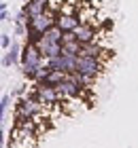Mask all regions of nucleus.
<instances>
[{
	"label": "nucleus",
	"mask_w": 138,
	"mask_h": 148,
	"mask_svg": "<svg viewBox=\"0 0 138 148\" xmlns=\"http://www.w3.org/2000/svg\"><path fill=\"white\" fill-rule=\"evenodd\" d=\"M45 114V106L28 93L26 97H19L15 102V121L17 119H40Z\"/></svg>",
	"instance_id": "1"
},
{
	"label": "nucleus",
	"mask_w": 138,
	"mask_h": 148,
	"mask_svg": "<svg viewBox=\"0 0 138 148\" xmlns=\"http://www.w3.org/2000/svg\"><path fill=\"white\" fill-rule=\"evenodd\" d=\"M32 97H36L45 108H51V106L62 102V95L58 91V87H49V85H32V91H28Z\"/></svg>",
	"instance_id": "2"
},
{
	"label": "nucleus",
	"mask_w": 138,
	"mask_h": 148,
	"mask_svg": "<svg viewBox=\"0 0 138 148\" xmlns=\"http://www.w3.org/2000/svg\"><path fill=\"white\" fill-rule=\"evenodd\" d=\"M58 15H60L58 11L47 9V11L43 13V15L32 17L30 21H28V28L36 30V32H40V34H47V32H49L51 28H55V23H58Z\"/></svg>",
	"instance_id": "3"
},
{
	"label": "nucleus",
	"mask_w": 138,
	"mask_h": 148,
	"mask_svg": "<svg viewBox=\"0 0 138 148\" xmlns=\"http://www.w3.org/2000/svg\"><path fill=\"white\" fill-rule=\"evenodd\" d=\"M102 68H104V62L94 59V57H79V64H77V72L83 74L85 78H89L92 83L98 78V74L102 72Z\"/></svg>",
	"instance_id": "4"
},
{
	"label": "nucleus",
	"mask_w": 138,
	"mask_h": 148,
	"mask_svg": "<svg viewBox=\"0 0 138 148\" xmlns=\"http://www.w3.org/2000/svg\"><path fill=\"white\" fill-rule=\"evenodd\" d=\"M24 49H21V62H19V66L21 68H28V66H34V68H40V66L45 64V59L43 55H40V51H38V47H34V45H21Z\"/></svg>",
	"instance_id": "5"
},
{
	"label": "nucleus",
	"mask_w": 138,
	"mask_h": 148,
	"mask_svg": "<svg viewBox=\"0 0 138 148\" xmlns=\"http://www.w3.org/2000/svg\"><path fill=\"white\" fill-rule=\"evenodd\" d=\"M81 15L79 13H62L60 11V15H58V28L64 32V34H68V32H77V28L81 25Z\"/></svg>",
	"instance_id": "6"
},
{
	"label": "nucleus",
	"mask_w": 138,
	"mask_h": 148,
	"mask_svg": "<svg viewBox=\"0 0 138 148\" xmlns=\"http://www.w3.org/2000/svg\"><path fill=\"white\" fill-rule=\"evenodd\" d=\"M74 36H77V40L81 45H92L98 38V28L94 23H81L77 28V32H74Z\"/></svg>",
	"instance_id": "7"
},
{
	"label": "nucleus",
	"mask_w": 138,
	"mask_h": 148,
	"mask_svg": "<svg viewBox=\"0 0 138 148\" xmlns=\"http://www.w3.org/2000/svg\"><path fill=\"white\" fill-rule=\"evenodd\" d=\"M87 89V87H85ZM58 91H60V95L62 99H81V91H83V87H79L74 80H64L60 87H58Z\"/></svg>",
	"instance_id": "8"
},
{
	"label": "nucleus",
	"mask_w": 138,
	"mask_h": 148,
	"mask_svg": "<svg viewBox=\"0 0 138 148\" xmlns=\"http://www.w3.org/2000/svg\"><path fill=\"white\" fill-rule=\"evenodd\" d=\"M21 49L24 47H19L17 42L11 45L9 51H4V57H2V66L4 68H11V66H17L19 62H21Z\"/></svg>",
	"instance_id": "9"
},
{
	"label": "nucleus",
	"mask_w": 138,
	"mask_h": 148,
	"mask_svg": "<svg viewBox=\"0 0 138 148\" xmlns=\"http://www.w3.org/2000/svg\"><path fill=\"white\" fill-rule=\"evenodd\" d=\"M62 49H64L62 45L47 42V40H43V42L38 45V51H40V55H43V59H45V62H49V59L58 57V55H62Z\"/></svg>",
	"instance_id": "10"
},
{
	"label": "nucleus",
	"mask_w": 138,
	"mask_h": 148,
	"mask_svg": "<svg viewBox=\"0 0 138 148\" xmlns=\"http://www.w3.org/2000/svg\"><path fill=\"white\" fill-rule=\"evenodd\" d=\"M24 9L28 11V15H30V19H32V17L43 15V13L49 9V6H45L43 2H38V0H30V2H26V4H24Z\"/></svg>",
	"instance_id": "11"
},
{
	"label": "nucleus",
	"mask_w": 138,
	"mask_h": 148,
	"mask_svg": "<svg viewBox=\"0 0 138 148\" xmlns=\"http://www.w3.org/2000/svg\"><path fill=\"white\" fill-rule=\"evenodd\" d=\"M64 80H68V74L66 72H62V70H53L51 74H49V78L45 80L43 85H49V87H60Z\"/></svg>",
	"instance_id": "12"
},
{
	"label": "nucleus",
	"mask_w": 138,
	"mask_h": 148,
	"mask_svg": "<svg viewBox=\"0 0 138 148\" xmlns=\"http://www.w3.org/2000/svg\"><path fill=\"white\" fill-rule=\"evenodd\" d=\"M43 40H47V42H55V45H62V40H64V32L55 25V28H51V30L45 34Z\"/></svg>",
	"instance_id": "13"
},
{
	"label": "nucleus",
	"mask_w": 138,
	"mask_h": 148,
	"mask_svg": "<svg viewBox=\"0 0 138 148\" xmlns=\"http://www.w3.org/2000/svg\"><path fill=\"white\" fill-rule=\"evenodd\" d=\"M9 106H11V95H2L0 99V110H2V121H6V112H9Z\"/></svg>",
	"instance_id": "14"
},
{
	"label": "nucleus",
	"mask_w": 138,
	"mask_h": 148,
	"mask_svg": "<svg viewBox=\"0 0 138 148\" xmlns=\"http://www.w3.org/2000/svg\"><path fill=\"white\" fill-rule=\"evenodd\" d=\"M11 36L6 34V32H2V34H0V47H2V51H9L11 49Z\"/></svg>",
	"instance_id": "15"
},
{
	"label": "nucleus",
	"mask_w": 138,
	"mask_h": 148,
	"mask_svg": "<svg viewBox=\"0 0 138 148\" xmlns=\"http://www.w3.org/2000/svg\"><path fill=\"white\" fill-rule=\"evenodd\" d=\"M15 36H21V38L28 36V25L26 23H15Z\"/></svg>",
	"instance_id": "16"
},
{
	"label": "nucleus",
	"mask_w": 138,
	"mask_h": 148,
	"mask_svg": "<svg viewBox=\"0 0 138 148\" xmlns=\"http://www.w3.org/2000/svg\"><path fill=\"white\" fill-rule=\"evenodd\" d=\"M0 19H2V21L9 19V9H6V2H0Z\"/></svg>",
	"instance_id": "17"
}]
</instances>
